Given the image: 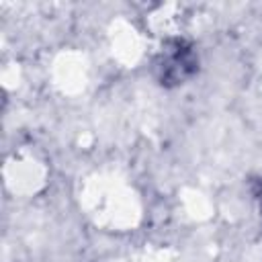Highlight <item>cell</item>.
<instances>
[{"label": "cell", "instance_id": "1", "mask_svg": "<svg viewBox=\"0 0 262 262\" xmlns=\"http://www.w3.org/2000/svg\"><path fill=\"white\" fill-rule=\"evenodd\" d=\"M196 70V57L188 45L174 41L166 45L156 61V76L162 84L174 86L188 80Z\"/></svg>", "mask_w": 262, "mask_h": 262}]
</instances>
